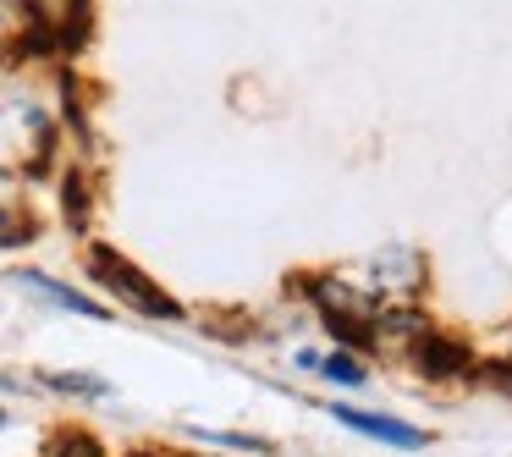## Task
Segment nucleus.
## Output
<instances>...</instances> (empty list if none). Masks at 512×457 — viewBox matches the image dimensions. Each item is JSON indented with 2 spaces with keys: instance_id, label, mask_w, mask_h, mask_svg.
I'll return each instance as SVG.
<instances>
[{
  "instance_id": "1",
  "label": "nucleus",
  "mask_w": 512,
  "mask_h": 457,
  "mask_svg": "<svg viewBox=\"0 0 512 457\" xmlns=\"http://www.w3.org/2000/svg\"><path fill=\"white\" fill-rule=\"evenodd\" d=\"M89 270L116 292V298L127 303V309L149 314V320H182V303H177V298H166V292H160L155 281H149L144 270L133 265V259L116 254V248H89Z\"/></svg>"
},
{
  "instance_id": "2",
  "label": "nucleus",
  "mask_w": 512,
  "mask_h": 457,
  "mask_svg": "<svg viewBox=\"0 0 512 457\" xmlns=\"http://www.w3.org/2000/svg\"><path fill=\"white\" fill-rule=\"evenodd\" d=\"M413 364H419V375H430V380H452V375L468 369V347L452 342V336L424 331L419 342H413Z\"/></svg>"
},
{
  "instance_id": "3",
  "label": "nucleus",
  "mask_w": 512,
  "mask_h": 457,
  "mask_svg": "<svg viewBox=\"0 0 512 457\" xmlns=\"http://www.w3.org/2000/svg\"><path fill=\"white\" fill-rule=\"evenodd\" d=\"M336 419L347 424V430L369 435V441H386V446H424V430H413V424H397V419H380V413H364V408H336Z\"/></svg>"
},
{
  "instance_id": "4",
  "label": "nucleus",
  "mask_w": 512,
  "mask_h": 457,
  "mask_svg": "<svg viewBox=\"0 0 512 457\" xmlns=\"http://www.w3.org/2000/svg\"><path fill=\"white\" fill-rule=\"evenodd\" d=\"M17 287H28V292H39L45 303H56V309H67V314H83V320H105V309L94 298H83V292H72V287H61V281H50V276H39V270H17Z\"/></svg>"
},
{
  "instance_id": "5",
  "label": "nucleus",
  "mask_w": 512,
  "mask_h": 457,
  "mask_svg": "<svg viewBox=\"0 0 512 457\" xmlns=\"http://www.w3.org/2000/svg\"><path fill=\"white\" fill-rule=\"evenodd\" d=\"M45 457H105V452H100V441H94V435H83V430H61L56 441L45 446Z\"/></svg>"
},
{
  "instance_id": "6",
  "label": "nucleus",
  "mask_w": 512,
  "mask_h": 457,
  "mask_svg": "<svg viewBox=\"0 0 512 457\" xmlns=\"http://www.w3.org/2000/svg\"><path fill=\"white\" fill-rule=\"evenodd\" d=\"M320 375L342 380V386H364V369H358V358H347V353H331V358L320 364Z\"/></svg>"
},
{
  "instance_id": "7",
  "label": "nucleus",
  "mask_w": 512,
  "mask_h": 457,
  "mask_svg": "<svg viewBox=\"0 0 512 457\" xmlns=\"http://www.w3.org/2000/svg\"><path fill=\"white\" fill-rule=\"evenodd\" d=\"M45 386H56V391H78V397H105V380H89V375H50Z\"/></svg>"
},
{
  "instance_id": "8",
  "label": "nucleus",
  "mask_w": 512,
  "mask_h": 457,
  "mask_svg": "<svg viewBox=\"0 0 512 457\" xmlns=\"http://www.w3.org/2000/svg\"><path fill=\"white\" fill-rule=\"evenodd\" d=\"M83 210H89V193H83V177H67V221L83 226Z\"/></svg>"
},
{
  "instance_id": "9",
  "label": "nucleus",
  "mask_w": 512,
  "mask_h": 457,
  "mask_svg": "<svg viewBox=\"0 0 512 457\" xmlns=\"http://www.w3.org/2000/svg\"><path fill=\"white\" fill-rule=\"evenodd\" d=\"M23 232H28V226L17 221V215H0V248H12V243H23Z\"/></svg>"
},
{
  "instance_id": "10",
  "label": "nucleus",
  "mask_w": 512,
  "mask_h": 457,
  "mask_svg": "<svg viewBox=\"0 0 512 457\" xmlns=\"http://www.w3.org/2000/svg\"><path fill=\"white\" fill-rule=\"evenodd\" d=\"M133 457H160V452H133Z\"/></svg>"
},
{
  "instance_id": "11",
  "label": "nucleus",
  "mask_w": 512,
  "mask_h": 457,
  "mask_svg": "<svg viewBox=\"0 0 512 457\" xmlns=\"http://www.w3.org/2000/svg\"><path fill=\"white\" fill-rule=\"evenodd\" d=\"M0 386H6V380H0Z\"/></svg>"
}]
</instances>
